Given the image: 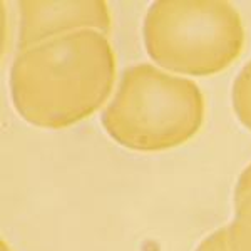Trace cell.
<instances>
[{
  "label": "cell",
  "mask_w": 251,
  "mask_h": 251,
  "mask_svg": "<svg viewBox=\"0 0 251 251\" xmlns=\"http://www.w3.org/2000/svg\"><path fill=\"white\" fill-rule=\"evenodd\" d=\"M114 79L116 55L107 35L71 32L19 52L10 71L12 102L32 126L69 127L100 109Z\"/></svg>",
  "instance_id": "cell-1"
},
{
  "label": "cell",
  "mask_w": 251,
  "mask_h": 251,
  "mask_svg": "<svg viewBox=\"0 0 251 251\" xmlns=\"http://www.w3.org/2000/svg\"><path fill=\"white\" fill-rule=\"evenodd\" d=\"M204 121V97L189 79L151 64L126 69L102 112L107 134L132 151L156 152L184 144Z\"/></svg>",
  "instance_id": "cell-2"
},
{
  "label": "cell",
  "mask_w": 251,
  "mask_h": 251,
  "mask_svg": "<svg viewBox=\"0 0 251 251\" xmlns=\"http://www.w3.org/2000/svg\"><path fill=\"white\" fill-rule=\"evenodd\" d=\"M144 44L161 67L189 75H211L240 57L245 29L228 2H156L144 19Z\"/></svg>",
  "instance_id": "cell-3"
},
{
  "label": "cell",
  "mask_w": 251,
  "mask_h": 251,
  "mask_svg": "<svg viewBox=\"0 0 251 251\" xmlns=\"http://www.w3.org/2000/svg\"><path fill=\"white\" fill-rule=\"evenodd\" d=\"M19 52L77 30L111 32L106 2H20Z\"/></svg>",
  "instance_id": "cell-4"
},
{
  "label": "cell",
  "mask_w": 251,
  "mask_h": 251,
  "mask_svg": "<svg viewBox=\"0 0 251 251\" xmlns=\"http://www.w3.org/2000/svg\"><path fill=\"white\" fill-rule=\"evenodd\" d=\"M231 251H251V189L234 193V220L228 228Z\"/></svg>",
  "instance_id": "cell-5"
},
{
  "label": "cell",
  "mask_w": 251,
  "mask_h": 251,
  "mask_svg": "<svg viewBox=\"0 0 251 251\" xmlns=\"http://www.w3.org/2000/svg\"><path fill=\"white\" fill-rule=\"evenodd\" d=\"M233 107L243 126L251 131V60L243 67L233 86Z\"/></svg>",
  "instance_id": "cell-6"
},
{
  "label": "cell",
  "mask_w": 251,
  "mask_h": 251,
  "mask_svg": "<svg viewBox=\"0 0 251 251\" xmlns=\"http://www.w3.org/2000/svg\"><path fill=\"white\" fill-rule=\"evenodd\" d=\"M196 251H231L228 240V228H221L200 243Z\"/></svg>",
  "instance_id": "cell-7"
},
{
  "label": "cell",
  "mask_w": 251,
  "mask_h": 251,
  "mask_svg": "<svg viewBox=\"0 0 251 251\" xmlns=\"http://www.w3.org/2000/svg\"><path fill=\"white\" fill-rule=\"evenodd\" d=\"M250 189H251V164L241 173L240 179H238V183H236V188H234V193L250 191Z\"/></svg>",
  "instance_id": "cell-8"
},
{
  "label": "cell",
  "mask_w": 251,
  "mask_h": 251,
  "mask_svg": "<svg viewBox=\"0 0 251 251\" xmlns=\"http://www.w3.org/2000/svg\"><path fill=\"white\" fill-rule=\"evenodd\" d=\"M0 248H2V251H10L9 246L5 245V241H2V245H0Z\"/></svg>",
  "instance_id": "cell-9"
}]
</instances>
